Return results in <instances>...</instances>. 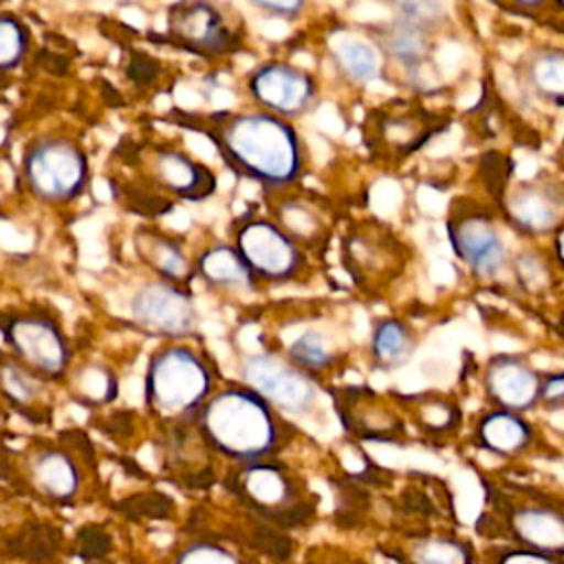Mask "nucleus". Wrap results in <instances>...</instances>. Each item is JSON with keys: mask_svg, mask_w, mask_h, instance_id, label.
Here are the masks:
<instances>
[{"mask_svg": "<svg viewBox=\"0 0 564 564\" xmlns=\"http://www.w3.org/2000/svg\"><path fill=\"white\" fill-rule=\"evenodd\" d=\"M236 249L256 280L286 282L304 267L300 245L275 220L249 218L236 231Z\"/></svg>", "mask_w": 564, "mask_h": 564, "instance_id": "nucleus-8", "label": "nucleus"}, {"mask_svg": "<svg viewBox=\"0 0 564 564\" xmlns=\"http://www.w3.org/2000/svg\"><path fill=\"white\" fill-rule=\"evenodd\" d=\"M562 2H564V0H555V4H557V7H562Z\"/></svg>", "mask_w": 564, "mask_h": 564, "instance_id": "nucleus-42", "label": "nucleus"}, {"mask_svg": "<svg viewBox=\"0 0 564 564\" xmlns=\"http://www.w3.org/2000/svg\"><path fill=\"white\" fill-rule=\"evenodd\" d=\"M212 390L207 364L187 346L161 348L145 372L148 408L172 423H185Z\"/></svg>", "mask_w": 564, "mask_h": 564, "instance_id": "nucleus-3", "label": "nucleus"}, {"mask_svg": "<svg viewBox=\"0 0 564 564\" xmlns=\"http://www.w3.org/2000/svg\"><path fill=\"white\" fill-rule=\"evenodd\" d=\"M410 405L423 427L441 432V430L454 427V423H456V414H458L456 408L441 397L423 399V394H416L410 399Z\"/></svg>", "mask_w": 564, "mask_h": 564, "instance_id": "nucleus-33", "label": "nucleus"}, {"mask_svg": "<svg viewBox=\"0 0 564 564\" xmlns=\"http://www.w3.org/2000/svg\"><path fill=\"white\" fill-rule=\"evenodd\" d=\"M368 507V494L361 489V485L344 482L339 485V505L337 516L339 520H348V524L357 522Z\"/></svg>", "mask_w": 564, "mask_h": 564, "instance_id": "nucleus-36", "label": "nucleus"}, {"mask_svg": "<svg viewBox=\"0 0 564 564\" xmlns=\"http://www.w3.org/2000/svg\"><path fill=\"white\" fill-rule=\"evenodd\" d=\"M256 11L280 18V20H295L306 9L308 0H247Z\"/></svg>", "mask_w": 564, "mask_h": 564, "instance_id": "nucleus-38", "label": "nucleus"}, {"mask_svg": "<svg viewBox=\"0 0 564 564\" xmlns=\"http://www.w3.org/2000/svg\"><path fill=\"white\" fill-rule=\"evenodd\" d=\"M247 93L258 108L291 121L313 110L317 101V82L308 70L295 64L271 59L251 70Z\"/></svg>", "mask_w": 564, "mask_h": 564, "instance_id": "nucleus-10", "label": "nucleus"}, {"mask_svg": "<svg viewBox=\"0 0 564 564\" xmlns=\"http://www.w3.org/2000/svg\"><path fill=\"white\" fill-rule=\"evenodd\" d=\"M414 337L399 319H383L375 326L370 337V355L377 368L394 370L408 364L414 352Z\"/></svg>", "mask_w": 564, "mask_h": 564, "instance_id": "nucleus-25", "label": "nucleus"}, {"mask_svg": "<svg viewBox=\"0 0 564 564\" xmlns=\"http://www.w3.org/2000/svg\"><path fill=\"white\" fill-rule=\"evenodd\" d=\"M75 390L77 399H82L88 405H104L115 399L117 394V379L115 375L101 366V364H90L84 366L77 377H75Z\"/></svg>", "mask_w": 564, "mask_h": 564, "instance_id": "nucleus-30", "label": "nucleus"}, {"mask_svg": "<svg viewBox=\"0 0 564 564\" xmlns=\"http://www.w3.org/2000/svg\"><path fill=\"white\" fill-rule=\"evenodd\" d=\"M494 564H562V555H551L542 551H533L527 546L500 551Z\"/></svg>", "mask_w": 564, "mask_h": 564, "instance_id": "nucleus-37", "label": "nucleus"}, {"mask_svg": "<svg viewBox=\"0 0 564 564\" xmlns=\"http://www.w3.org/2000/svg\"><path fill=\"white\" fill-rule=\"evenodd\" d=\"M546 0H511V4L520 7V9H540Z\"/></svg>", "mask_w": 564, "mask_h": 564, "instance_id": "nucleus-41", "label": "nucleus"}, {"mask_svg": "<svg viewBox=\"0 0 564 564\" xmlns=\"http://www.w3.org/2000/svg\"><path fill=\"white\" fill-rule=\"evenodd\" d=\"M130 315L141 328L163 337H187L198 324L192 295L181 284L163 278L132 295Z\"/></svg>", "mask_w": 564, "mask_h": 564, "instance_id": "nucleus-11", "label": "nucleus"}, {"mask_svg": "<svg viewBox=\"0 0 564 564\" xmlns=\"http://www.w3.org/2000/svg\"><path fill=\"white\" fill-rule=\"evenodd\" d=\"M394 18L434 31L445 18L443 0H392Z\"/></svg>", "mask_w": 564, "mask_h": 564, "instance_id": "nucleus-32", "label": "nucleus"}, {"mask_svg": "<svg viewBox=\"0 0 564 564\" xmlns=\"http://www.w3.org/2000/svg\"><path fill=\"white\" fill-rule=\"evenodd\" d=\"M9 355L44 381H57L70 366V346L62 326L42 311L9 313L0 322Z\"/></svg>", "mask_w": 564, "mask_h": 564, "instance_id": "nucleus-5", "label": "nucleus"}, {"mask_svg": "<svg viewBox=\"0 0 564 564\" xmlns=\"http://www.w3.org/2000/svg\"><path fill=\"white\" fill-rule=\"evenodd\" d=\"M502 509L507 531L520 546L562 555L564 551V516L557 505L544 500L496 502Z\"/></svg>", "mask_w": 564, "mask_h": 564, "instance_id": "nucleus-15", "label": "nucleus"}, {"mask_svg": "<svg viewBox=\"0 0 564 564\" xmlns=\"http://www.w3.org/2000/svg\"><path fill=\"white\" fill-rule=\"evenodd\" d=\"M434 132V123L421 112H397L381 121V139L399 152L416 150Z\"/></svg>", "mask_w": 564, "mask_h": 564, "instance_id": "nucleus-28", "label": "nucleus"}, {"mask_svg": "<svg viewBox=\"0 0 564 564\" xmlns=\"http://www.w3.org/2000/svg\"><path fill=\"white\" fill-rule=\"evenodd\" d=\"M174 564H245L238 555L227 551L225 546L207 540H198L187 544L174 560Z\"/></svg>", "mask_w": 564, "mask_h": 564, "instance_id": "nucleus-34", "label": "nucleus"}, {"mask_svg": "<svg viewBox=\"0 0 564 564\" xmlns=\"http://www.w3.org/2000/svg\"><path fill=\"white\" fill-rule=\"evenodd\" d=\"M454 253L478 275H496L505 264L507 249L494 218L476 207H460L447 223Z\"/></svg>", "mask_w": 564, "mask_h": 564, "instance_id": "nucleus-12", "label": "nucleus"}, {"mask_svg": "<svg viewBox=\"0 0 564 564\" xmlns=\"http://www.w3.org/2000/svg\"><path fill=\"white\" fill-rule=\"evenodd\" d=\"M505 216L522 234L540 236L560 227L564 198L562 187L551 178H531L511 187L505 196Z\"/></svg>", "mask_w": 564, "mask_h": 564, "instance_id": "nucleus-13", "label": "nucleus"}, {"mask_svg": "<svg viewBox=\"0 0 564 564\" xmlns=\"http://www.w3.org/2000/svg\"><path fill=\"white\" fill-rule=\"evenodd\" d=\"M0 421H2V408H0Z\"/></svg>", "mask_w": 564, "mask_h": 564, "instance_id": "nucleus-43", "label": "nucleus"}, {"mask_svg": "<svg viewBox=\"0 0 564 564\" xmlns=\"http://www.w3.org/2000/svg\"><path fill=\"white\" fill-rule=\"evenodd\" d=\"M289 359L304 372H322L333 364V348L317 330H304L289 346Z\"/></svg>", "mask_w": 564, "mask_h": 564, "instance_id": "nucleus-29", "label": "nucleus"}, {"mask_svg": "<svg viewBox=\"0 0 564 564\" xmlns=\"http://www.w3.org/2000/svg\"><path fill=\"white\" fill-rule=\"evenodd\" d=\"M194 416L205 443L242 465L271 458L289 438L286 423L251 388H225Z\"/></svg>", "mask_w": 564, "mask_h": 564, "instance_id": "nucleus-2", "label": "nucleus"}, {"mask_svg": "<svg viewBox=\"0 0 564 564\" xmlns=\"http://www.w3.org/2000/svg\"><path fill=\"white\" fill-rule=\"evenodd\" d=\"M247 388L260 394L273 410L286 414H306L317 403V388L308 372L275 355H251L242 364Z\"/></svg>", "mask_w": 564, "mask_h": 564, "instance_id": "nucleus-9", "label": "nucleus"}, {"mask_svg": "<svg viewBox=\"0 0 564 564\" xmlns=\"http://www.w3.org/2000/svg\"><path fill=\"white\" fill-rule=\"evenodd\" d=\"M148 167L159 189L183 200H203L216 189L214 172L174 145H150Z\"/></svg>", "mask_w": 564, "mask_h": 564, "instance_id": "nucleus-14", "label": "nucleus"}, {"mask_svg": "<svg viewBox=\"0 0 564 564\" xmlns=\"http://www.w3.org/2000/svg\"><path fill=\"white\" fill-rule=\"evenodd\" d=\"M137 249L150 269H154L163 280L181 284L194 275V262L187 258L183 247L156 229H141L137 234Z\"/></svg>", "mask_w": 564, "mask_h": 564, "instance_id": "nucleus-22", "label": "nucleus"}, {"mask_svg": "<svg viewBox=\"0 0 564 564\" xmlns=\"http://www.w3.org/2000/svg\"><path fill=\"white\" fill-rule=\"evenodd\" d=\"M26 471L31 478V485L48 500L68 505L75 500L82 474L73 456L59 447H40L31 452L26 460Z\"/></svg>", "mask_w": 564, "mask_h": 564, "instance_id": "nucleus-17", "label": "nucleus"}, {"mask_svg": "<svg viewBox=\"0 0 564 564\" xmlns=\"http://www.w3.org/2000/svg\"><path fill=\"white\" fill-rule=\"evenodd\" d=\"M401 505L405 511L410 513H419V516H432L434 513V505L432 498L421 489V487H408L401 494Z\"/></svg>", "mask_w": 564, "mask_h": 564, "instance_id": "nucleus-40", "label": "nucleus"}, {"mask_svg": "<svg viewBox=\"0 0 564 564\" xmlns=\"http://www.w3.org/2000/svg\"><path fill=\"white\" fill-rule=\"evenodd\" d=\"M231 489L262 522L273 527H295L313 513L302 487L269 458L245 463L234 476Z\"/></svg>", "mask_w": 564, "mask_h": 564, "instance_id": "nucleus-6", "label": "nucleus"}, {"mask_svg": "<svg viewBox=\"0 0 564 564\" xmlns=\"http://www.w3.org/2000/svg\"><path fill=\"white\" fill-rule=\"evenodd\" d=\"M172 500L161 491H143L134 494L123 502V511L132 518H150V520H163L172 516Z\"/></svg>", "mask_w": 564, "mask_h": 564, "instance_id": "nucleus-35", "label": "nucleus"}, {"mask_svg": "<svg viewBox=\"0 0 564 564\" xmlns=\"http://www.w3.org/2000/svg\"><path fill=\"white\" fill-rule=\"evenodd\" d=\"M524 82L529 90L555 108L564 99V53L562 48H540L527 55Z\"/></svg>", "mask_w": 564, "mask_h": 564, "instance_id": "nucleus-23", "label": "nucleus"}, {"mask_svg": "<svg viewBox=\"0 0 564 564\" xmlns=\"http://www.w3.org/2000/svg\"><path fill=\"white\" fill-rule=\"evenodd\" d=\"M533 438L531 423L509 410H496L485 414L476 427V445L496 456H518Z\"/></svg>", "mask_w": 564, "mask_h": 564, "instance_id": "nucleus-20", "label": "nucleus"}, {"mask_svg": "<svg viewBox=\"0 0 564 564\" xmlns=\"http://www.w3.org/2000/svg\"><path fill=\"white\" fill-rule=\"evenodd\" d=\"M328 55L335 70L350 84H370L383 68V57L375 42L355 33H333Z\"/></svg>", "mask_w": 564, "mask_h": 564, "instance_id": "nucleus-19", "label": "nucleus"}, {"mask_svg": "<svg viewBox=\"0 0 564 564\" xmlns=\"http://www.w3.org/2000/svg\"><path fill=\"white\" fill-rule=\"evenodd\" d=\"M185 126L205 134L223 161L242 178L278 192L293 185L304 167L297 130L262 108L192 117Z\"/></svg>", "mask_w": 564, "mask_h": 564, "instance_id": "nucleus-1", "label": "nucleus"}, {"mask_svg": "<svg viewBox=\"0 0 564 564\" xmlns=\"http://www.w3.org/2000/svg\"><path fill=\"white\" fill-rule=\"evenodd\" d=\"M403 564H474L467 542L456 538H416L405 549Z\"/></svg>", "mask_w": 564, "mask_h": 564, "instance_id": "nucleus-27", "label": "nucleus"}, {"mask_svg": "<svg viewBox=\"0 0 564 564\" xmlns=\"http://www.w3.org/2000/svg\"><path fill=\"white\" fill-rule=\"evenodd\" d=\"M0 394L18 412L35 414L44 397V379L13 357L0 359Z\"/></svg>", "mask_w": 564, "mask_h": 564, "instance_id": "nucleus-24", "label": "nucleus"}, {"mask_svg": "<svg viewBox=\"0 0 564 564\" xmlns=\"http://www.w3.org/2000/svg\"><path fill=\"white\" fill-rule=\"evenodd\" d=\"M275 223L284 234H289L297 245H313L322 240L326 225L322 214L306 198H284L275 207Z\"/></svg>", "mask_w": 564, "mask_h": 564, "instance_id": "nucleus-26", "label": "nucleus"}, {"mask_svg": "<svg viewBox=\"0 0 564 564\" xmlns=\"http://www.w3.org/2000/svg\"><path fill=\"white\" fill-rule=\"evenodd\" d=\"M26 189L42 203L64 205L82 196L90 170L86 152L70 139L51 137L33 141L22 159Z\"/></svg>", "mask_w": 564, "mask_h": 564, "instance_id": "nucleus-4", "label": "nucleus"}, {"mask_svg": "<svg viewBox=\"0 0 564 564\" xmlns=\"http://www.w3.org/2000/svg\"><path fill=\"white\" fill-rule=\"evenodd\" d=\"M368 37L375 42L381 57L401 68L421 66L432 51V31L403 22L399 18L379 24Z\"/></svg>", "mask_w": 564, "mask_h": 564, "instance_id": "nucleus-18", "label": "nucleus"}, {"mask_svg": "<svg viewBox=\"0 0 564 564\" xmlns=\"http://www.w3.org/2000/svg\"><path fill=\"white\" fill-rule=\"evenodd\" d=\"M538 403H542L549 410H560L564 405V375L562 372H551L546 377H540Z\"/></svg>", "mask_w": 564, "mask_h": 564, "instance_id": "nucleus-39", "label": "nucleus"}, {"mask_svg": "<svg viewBox=\"0 0 564 564\" xmlns=\"http://www.w3.org/2000/svg\"><path fill=\"white\" fill-rule=\"evenodd\" d=\"M540 375L520 357H494L485 370L487 397L509 412H527L538 403Z\"/></svg>", "mask_w": 564, "mask_h": 564, "instance_id": "nucleus-16", "label": "nucleus"}, {"mask_svg": "<svg viewBox=\"0 0 564 564\" xmlns=\"http://www.w3.org/2000/svg\"><path fill=\"white\" fill-rule=\"evenodd\" d=\"M165 26L178 48L198 57L218 59L238 46L236 31L212 0H176L167 9Z\"/></svg>", "mask_w": 564, "mask_h": 564, "instance_id": "nucleus-7", "label": "nucleus"}, {"mask_svg": "<svg viewBox=\"0 0 564 564\" xmlns=\"http://www.w3.org/2000/svg\"><path fill=\"white\" fill-rule=\"evenodd\" d=\"M194 269L207 284L225 291H249L256 286L251 269L231 245H212L198 256Z\"/></svg>", "mask_w": 564, "mask_h": 564, "instance_id": "nucleus-21", "label": "nucleus"}, {"mask_svg": "<svg viewBox=\"0 0 564 564\" xmlns=\"http://www.w3.org/2000/svg\"><path fill=\"white\" fill-rule=\"evenodd\" d=\"M29 51V31L11 13H0V70L22 64Z\"/></svg>", "mask_w": 564, "mask_h": 564, "instance_id": "nucleus-31", "label": "nucleus"}]
</instances>
